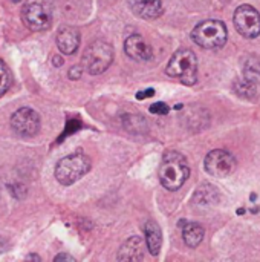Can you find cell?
<instances>
[{
    "label": "cell",
    "instance_id": "obj_1",
    "mask_svg": "<svg viewBox=\"0 0 260 262\" xmlns=\"http://www.w3.org/2000/svg\"><path fill=\"white\" fill-rule=\"evenodd\" d=\"M190 177V169L187 164V160L184 155L175 150H169L162 157V163L159 167V181L161 184L170 190L175 192L184 186V183Z\"/></svg>",
    "mask_w": 260,
    "mask_h": 262
},
{
    "label": "cell",
    "instance_id": "obj_2",
    "mask_svg": "<svg viewBox=\"0 0 260 262\" xmlns=\"http://www.w3.org/2000/svg\"><path fill=\"white\" fill-rule=\"evenodd\" d=\"M92 167L90 158L83 152L70 154L61 158L55 166V178L63 186H72L81 180Z\"/></svg>",
    "mask_w": 260,
    "mask_h": 262
},
{
    "label": "cell",
    "instance_id": "obj_3",
    "mask_svg": "<svg viewBox=\"0 0 260 262\" xmlns=\"http://www.w3.org/2000/svg\"><path fill=\"white\" fill-rule=\"evenodd\" d=\"M166 72L169 77L178 78L187 86H193L198 81V58L190 49H179L170 58Z\"/></svg>",
    "mask_w": 260,
    "mask_h": 262
},
{
    "label": "cell",
    "instance_id": "obj_4",
    "mask_svg": "<svg viewBox=\"0 0 260 262\" xmlns=\"http://www.w3.org/2000/svg\"><path fill=\"white\" fill-rule=\"evenodd\" d=\"M192 38L204 49H219L227 43V26L221 20H204L195 26Z\"/></svg>",
    "mask_w": 260,
    "mask_h": 262
},
{
    "label": "cell",
    "instance_id": "obj_5",
    "mask_svg": "<svg viewBox=\"0 0 260 262\" xmlns=\"http://www.w3.org/2000/svg\"><path fill=\"white\" fill-rule=\"evenodd\" d=\"M113 61V48L107 41H92L81 58L83 69L87 71L90 75H98L103 74L104 71L109 69V66Z\"/></svg>",
    "mask_w": 260,
    "mask_h": 262
},
{
    "label": "cell",
    "instance_id": "obj_6",
    "mask_svg": "<svg viewBox=\"0 0 260 262\" xmlns=\"http://www.w3.org/2000/svg\"><path fill=\"white\" fill-rule=\"evenodd\" d=\"M21 20L31 31H44L52 25V0H26Z\"/></svg>",
    "mask_w": 260,
    "mask_h": 262
},
{
    "label": "cell",
    "instance_id": "obj_7",
    "mask_svg": "<svg viewBox=\"0 0 260 262\" xmlns=\"http://www.w3.org/2000/svg\"><path fill=\"white\" fill-rule=\"evenodd\" d=\"M204 167L208 175L216 178H225L234 172L236 158L224 149H216L205 157Z\"/></svg>",
    "mask_w": 260,
    "mask_h": 262
},
{
    "label": "cell",
    "instance_id": "obj_8",
    "mask_svg": "<svg viewBox=\"0 0 260 262\" xmlns=\"http://www.w3.org/2000/svg\"><path fill=\"white\" fill-rule=\"evenodd\" d=\"M234 26L238 32L247 38L260 35V14L251 5H241L234 12Z\"/></svg>",
    "mask_w": 260,
    "mask_h": 262
},
{
    "label": "cell",
    "instance_id": "obj_9",
    "mask_svg": "<svg viewBox=\"0 0 260 262\" xmlns=\"http://www.w3.org/2000/svg\"><path fill=\"white\" fill-rule=\"evenodd\" d=\"M11 127L23 138L34 137L40 129V115L31 107H20L11 117Z\"/></svg>",
    "mask_w": 260,
    "mask_h": 262
},
{
    "label": "cell",
    "instance_id": "obj_10",
    "mask_svg": "<svg viewBox=\"0 0 260 262\" xmlns=\"http://www.w3.org/2000/svg\"><path fill=\"white\" fill-rule=\"evenodd\" d=\"M124 52L135 61H149L153 55L152 46L138 34H133L124 41Z\"/></svg>",
    "mask_w": 260,
    "mask_h": 262
},
{
    "label": "cell",
    "instance_id": "obj_11",
    "mask_svg": "<svg viewBox=\"0 0 260 262\" xmlns=\"http://www.w3.org/2000/svg\"><path fill=\"white\" fill-rule=\"evenodd\" d=\"M129 6L133 14L144 20L158 18L164 11L161 0H129Z\"/></svg>",
    "mask_w": 260,
    "mask_h": 262
},
{
    "label": "cell",
    "instance_id": "obj_12",
    "mask_svg": "<svg viewBox=\"0 0 260 262\" xmlns=\"http://www.w3.org/2000/svg\"><path fill=\"white\" fill-rule=\"evenodd\" d=\"M57 46L63 54H74L80 46V32L72 26H61L57 32Z\"/></svg>",
    "mask_w": 260,
    "mask_h": 262
},
{
    "label": "cell",
    "instance_id": "obj_13",
    "mask_svg": "<svg viewBox=\"0 0 260 262\" xmlns=\"http://www.w3.org/2000/svg\"><path fill=\"white\" fill-rule=\"evenodd\" d=\"M143 258L144 249L139 236H130L118 250V261H141Z\"/></svg>",
    "mask_w": 260,
    "mask_h": 262
},
{
    "label": "cell",
    "instance_id": "obj_14",
    "mask_svg": "<svg viewBox=\"0 0 260 262\" xmlns=\"http://www.w3.org/2000/svg\"><path fill=\"white\" fill-rule=\"evenodd\" d=\"M146 243H147V249L150 255L158 256L161 252V246H162V233H161L159 226L152 220L146 223Z\"/></svg>",
    "mask_w": 260,
    "mask_h": 262
},
{
    "label": "cell",
    "instance_id": "obj_15",
    "mask_svg": "<svg viewBox=\"0 0 260 262\" xmlns=\"http://www.w3.org/2000/svg\"><path fill=\"white\" fill-rule=\"evenodd\" d=\"M204 235H205V232H204L202 226L198 224V223H188V224L184 226V229H182L184 243H185L188 247H192V249H196V247L202 243Z\"/></svg>",
    "mask_w": 260,
    "mask_h": 262
},
{
    "label": "cell",
    "instance_id": "obj_16",
    "mask_svg": "<svg viewBox=\"0 0 260 262\" xmlns=\"http://www.w3.org/2000/svg\"><path fill=\"white\" fill-rule=\"evenodd\" d=\"M11 81H12V78H11V72H9L8 66L0 60V97H2L8 89H9Z\"/></svg>",
    "mask_w": 260,
    "mask_h": 262
},
{
    "label": "cell",
    "instance_id": "obj_17",
    "mask_svg": "<svg viewBox=\"0 0 260 262\" xmlns=\"http://www.w3.org/2000/svg\"><path fill=\"white\" fill-rule=\"evenodd\" d=\"M149 111H150L152 114H155V115H167L169 111H170V107H169L166 103L159 101V103H153V104L149 107Z\"/></svg>",
    "mask_w": 260,
    "mask_h": 262
},
{
    "label": "cell",
    "instance_id": "obj_18",
    "mask_svg": "<svg viewBox=\"0 0 260 262\" xmlns=\"http://www.w3.org/2000/svg\"><path fill=\"white\" fill-rule=\"evenodd\" d=\"M81 74H83V68L81 66H72L70 69H69V78L70 80H78V78H81Z\"/></svg>",
    "mask_w": 260,
    "mask_h": 262
},
{
    "label": "cell",
    "instance_id": "obj_19",
    "mask_svg": "<svg viewBox=\"0 0 260 262\" xmlns=\"http://www.w3.org/2000/svg\"><path fill=\"white\" fill-rule=\"evenodd\" d=\"M155 95V89H144V92H138L136 94V98L138 100H144L147 97H153Z\"/></svg>",
    "mask_w": 260,
    "mask_h": 262
},
{
    "label": "cell",
    "instance_id": "obj_20",
    "mask_svg": "<svg viewBox=\"0 0 260 262\" xmlns=\"http://www.w3.org/2000/svg\"><path fill=\"white\" fill-rule=\"evenodd\" d=\"M55 262H60V261H69V262H75V258L74 256H70V255H66V253H61V255H58V256H55Z\"/></svg>",
    "mask_w": 260,
    "mask_h": 262
},
{
    "label": "cell",
    "instance_id": "obj_21",
    "mask_svg": "<svg viewBox=\"0 0 260 262\" xmlns=\"http://www.w3.org/2000/svg\"><path fill=\"white\" fill-rule=\"evenodd\" d=\"M54 63H55V66H60V63H61V58H60V57H55V58H54Z\"/></svg>",
    "mask_w": 260,
    "mask_h": 262
},
{
    "label": "cell",
    "instance_id": "obj_22",
    "mask_svg": "<svg viewBox=\"0 0 260 262\" xmlns=\"http://www.w3.org/2000/svg\"><path fill=\"white\" fill-rule=\"evenodd\" d=\"M28 259H35V261H40V256H37V255H29V256H28Z\"/></svg>",
    "mask_w": 260,
    "mask_h": 262
}]
</instances>
